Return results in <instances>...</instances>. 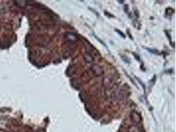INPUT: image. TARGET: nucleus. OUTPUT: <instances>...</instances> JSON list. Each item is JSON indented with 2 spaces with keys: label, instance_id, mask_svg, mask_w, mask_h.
<instances>
[{
  "label": "nucleus",
  "instance_id": "obj_2",
  "mask_svg": "<svg viewBox=\"0 0 176 132\" xmlns=\"http://www.w3.org/2000/svg\"><path fill=\"white\" fill-rule=\"evenodd\" d=\"M146 50H148L149 51V52H151L153 53V54H158L159 53L157 51H156V50H152V49H150V48H146Z\"/></svg>",
  "mask_w": 176,
  "mask_h": 132
},
{
  "label": "nucleus",
  "instance_id": "obj_3",
  "mask_svg": "<svg viewBox=\"0 0 176 132\" xmlns=\"http://www.w3.org/2000/svg\"><path fill=\"white\" fill-rule=\"evenodd\" d=\"M115 31H116L117 32H118V33H119V34H120V35L122 36V37H123V38H125V34H123V32H122L120 31V30H117V29L115 30Z\"/></svg>",
  "mask_w": 176,
  "mask_h": 132
},
{
  "label": "nucleus",
  "instance_id": "obj_4",
  "mask_svg": "<svg viewBox=\"0 0 176 132\" xmlns=\"http://www.w3.org/2000/svg\"><path fill=\"white\" fill-rule=\"evenodd\" d=\"M105 13H106V15H107V16H109V17H113L114 16L112 15H111L110 13H108V12H106V11H105Z\"/></svg>",
  "mask_w": 176,
  "mask_h": 132
},
{
  "label": "nucleus",
  "instance_id": "obj_1",
  "mask_svg": "<svg viewBox=\"0 0 176 132\" xmlns=\"http://www.w3.org/2000/svg\"><path fill=\"white\" fill-rule=\"evenodd\" d=\"M92 69L93 71L94 74L96 76H100L103 73V69L100 65H93L92 67Z\"/></svg>",
  "mask_w": 176,
  "mask_h": 132
}]
</instances>
